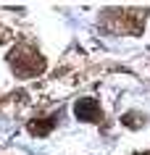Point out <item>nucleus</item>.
<instances>
[{
    "instance_id": "3",
    "label": "nucleus",
    "mask_w": 150,
    "mask_h": 155,
    "mask_svg": "<svg viewBox=\"0 0 150 155\" xmlns=\"http://www.w3.org/2000/svg\"><path fill=\"white\" fill-rule=\"evenodd\" d=\"M53 124H55L53 118H48V121H32V124H29V129H32L34 134H48V131L53 129Z\"/></svg>"
},
{
    "instance_id": "1",
    "label": "nucleus",
    "mask_w": 150,
    "mask_h": 155,
    "mask_svg": "<svg viewBox=\"0 0 150 155\" xmlns=\"http://www.w3.org/2000/svg\"><path fill=\"white\" fill-rule=\"evenodd\" d=\"M11 66L16 68L18 76H34V74L42 71V58L34 53V50H26V48H18L13 50V55H11Z\"/></svg>"
},
{
    "instance_id": "2",
    "label": "nucleus",
    "mask_w": 150,
    "mask_h": 155,
    "mask_svg": "<svg viewBox=\"0 0 150 155\" xmlns=\"http://www.w3.org/2000/svg\"><path fill=\"white\" fill-rule=\"evenodd\" d=\"M74 110H76V118H82V121H98L100 118V105L92 97H82L74 105Z\"/></svg>"
}]
</instances>
